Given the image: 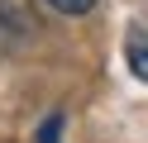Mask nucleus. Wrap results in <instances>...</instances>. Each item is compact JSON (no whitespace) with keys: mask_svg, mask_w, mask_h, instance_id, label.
Wrapping results in <instances>:
<instances>
[{"mask_svg":"<svg viewBox=\"0 0 148 143\" xmlns=\"http://www.w3.org/2000/svg\"><path fill=\"white\" fill-rule=\"evenodd\" d=\"M124 62L138 81H148V19L129 29V43H124Z\"/></svg>","mask_w":148,"mask_h":143,"instance_id":"obj_1","label":"nucleus"},{"mask_svg":"<svg viewBox=\"0 0 148 143\" xmlns=\"http://www.w3.org/2000/svg\"><path fill=\"white\" fill-rule=\"evenodd\" d=\"M58 14H91L96 10V0H48Z\"/></svg>","mask_w":148,"mask_h":143,"instance_id":"obj_2","label":"nucleus"},{"mask_svg":"<svg viewBox=\"0 0 148 143\" xmlns=\"http://www.w3.org/2000/svg\"><path fill=\"white\" fill-rule=\"evenodd\" d=\"M58 133H62V114H48V119H43V129H38V138H34V143H58Z\"/></svg>","mask_w":148,"mask_h":143,"instance_id":"obj_3","label":"nucleus"}]
</instances>
